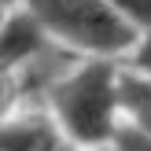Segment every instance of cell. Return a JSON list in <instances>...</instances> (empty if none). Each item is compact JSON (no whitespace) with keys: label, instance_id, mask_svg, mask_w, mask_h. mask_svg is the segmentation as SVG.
Listing matches in <instances>:
<instances>
[{"label":"cell","instance_id":"ba28073f","mask_svg":"<svg viewBox=\"0 0 151 151\" xmlns=\"http://www.w3.org/2000/svg\"><path fill=\"white\" fill-rule=\"evenodd\" d=\"M122 66L129 74H137V78L151 81V33L147 37H137V44H133V52L122 59Z\"/></svg>","mask_w":151,"mask_h":151},{"label":"cell","instance_id":"8992f818","mask_svg":"<svg viewBox=\"0 0 151 151\" xmlns=\"http://www.w3.org/2000/svg\"><path fill=\"white\" fill-rule=\"evenodd\" d=\"M103 4H107L137 37L151 33V0H103Z\"/></svg>","mask_w":151,"mask_h":151},{"label":"cell","instance_id":"277c9868","mask_svg":"<svg viewBox=\"0 0 151 151\" xmlns=\"http://www.w3.org/2000/svg\"><path fill=\"white\" fill-rule=\"evenodd\" d=\"M59 140L63 137L48 111H29L0 122V151H52Z\"/></svg>","mask_w":151,"mask_h":151},{"label":"cell","instance_id":"30bf717a","mask_svg":"<svg viewBox=\"0 0 151 151\" xmlns=\"http://www.w3.org/2000/svg\"><path fill=\"white\" fill-rule=\"evenodd\" d=\"M92 151H114V147H111V144H107V147H92Z\"/></svg>","mask_w":151,"mask_h":151},{"label":"cell","instance_id":"7a4b0ae2","mask_svg":"<svg viewBox=\"0 0 151 151\" xmlns=\"http://www.w3.org/2000/svg\"><path fill=\"white\" fill-rule=\"evenodd\" d=\"M37 26L55 48L78 59H114L122 63L137 44V33L103 0H22Z\"/></svg>","mask_w":151,"mask_h":151},{"label":"cell","instance_id":"6da1fadb","mask_svg":"<svg viewBox=\"0 0 151 151\" xmlns=\"http://www.w3.org/2000/svg\"><path fill=\"white\" fill-rule=\"evenodd\" d=\"M44 111L66 144L81 151L107 147L122 125V63L74 59L44 88Z\"/></svg>","mask_w":151,"mask_h":151},{"label":"cell","instance_id":"5b68a950","mask_svg":"<svg viewBox=\"0 0 151 151\" xmlns=\"http://www.w3.org/2000/svg\"><path fill=\"white\" fill-rule=\"evenodd\" d=\"M122 118L151 133V81L122 66Z\"/></svg>","mask_w":151,"mask_h":151},{"label":"cell","instance_id":"52a82bcc","mask_svg":"<svg viewBox=\"0 0 151 151\" xmlns=\"http://www.w3.org/2000/svg\"><path fill=\"white\" fill-rule=\"evenodd\" d=\"M111 147L114 151H151V133L122 118V125H118L114 137H111Z\"/></svg>","mask_w":151,"mask_h":151},{"label":"cell","instance_id":"9c48e42d","mask_svg":"<svg viewBox=\"0 0 151 151\" xmlns=\"http://www.w3.org/2000/svg\"><path fill=\"white\" fill-rule=\"evenodd\" d=\"M52 151H81V147H74V144H66V140H59V144L52 147Z\"/></svg>","mask_w":151,"mask_h":151},{"label":"cell","instance_id":"3957f363","mask_svg":"<svg viewBox=\"0 0 151 151\" xmlns=\"http://www.w3.org/2000/svg\"><path fill=\"white\" fill-rule=\"evenodd\" d=\"M48 52H55V44L48 41V33L37 26V19L26 7L0 15V70L4 74L19 66H33Z\"/></svg>","mask_w":151,"mask_h":151}]
</instances>
